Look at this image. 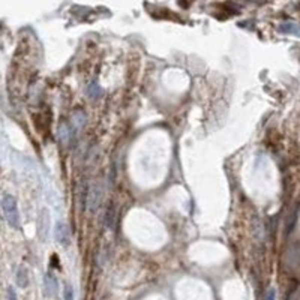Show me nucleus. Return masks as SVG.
I'll list each match as a JSON object with an SVG mask.
<instances>
[{"mask_svg":"<svg viewBox=\"0 0 300 300\" xmlns=\"http://www.w3.org/2000/svg\"><path fill=\"white\" fill-rule=\"evenodd\" d=\"M0 206H2V210H3L6 222L14 230H20L21 222H20V212H18V204H17L15 197L11 195V194H5L3 198H2Z\"/></svg>","mask_w":300,"mask_h":300,"instance_id":"nucleus-1","label":"nucleus"},{"mask_svg":"<svg viewBox=\"0 0 300 300\" xmlns=\"http://www.w3.org/2000/svg\"><path fill=\"white\" fill-rule=\"evenodd\" d=\"M102 195H104V189L99 183H95L90 189H89V198H87V206L92 212H96L98 207L101 206L102 201Z\"/></svg>","mask_w":300,"mask_h":300,"instance_id":"nucleus-2","label":"nucleus"},{"mask_svg":"<svg viewBox=\"0 0 300 300\" xmlns=\"http://www.w3.org/2000/svg\"><path fill=\"white\" fill-rule=\"evenodd\" d=\"M54 237L57 240L59 245L62 246H68L71 243V233H69V227L65 222H57L56 228H54Z\"/></svg>","mask_w":300,"mask_h":300,"instance_id":"nucleus-3","label":"nucleus"},{"mask_svg":"<svg viewBox=\"0 0 300 300\" xmlns=\"http://www.w3.org/2000/svg\"><path fill=\"white\" fill-rule=\"evenodd\" d=\"M48 231H50V213L45 209V210L41 212V216H39V221H38V233H39L42 242L48 240Z\"/></svg>","mask_w":300,"mask_h":300,"instance_id":"nucleus-4","label":"nucleus"},{"mask_svg":"<svg viewBox=\"0 0 300 300\" xmlns=\"http://www.w3.org/2000/svg\"><path fill=\"white\" fill-rule=\"evenodd\" d=\"M44 287H45V293L50 297H56L57 296V293H59V281L51 272H47L44 275Z\"/></svg>","mask_w":300,"mask_h":300,"instance_id":"nucleus-5","label":"nucleus"},{"mask_svg":"<svg viewBox=\"0 0 300 300\" xmlns=\"http://www.w3.org/2000/svg\"><path fill=\"white\" fill-rule=\"evenodd\" d=\"M104 225L107 230H113L114 225H116V207L113 203L108 204V207L105 209V213H104Z\"/></svg>","mask_w":300,"mask_h":300,"instance_id":"nucleus-6","label":"nucleus"},{"mask_svg":"<svg viewBox=\"0 0 300 300\" xmlns=\"http://www.w3.org/2000/svg\"><path fill=\"white\" fill-rule=\"evenodd\" d=\"M17 285L20 288H26L29 285V275L24 267H20L17 272Z\"/></svg>","mask_w":300,"mask_h":300,"instance_id":"nucleus-7","label":"nucleus"},{"mask_svg":"<svg viewBox=\"0 0 300 300\" xmlns=\"http://www.w3.org/2000/svg\"><path fill=\"white\" fill-rule=\"evenodd\" d=\"M279 32L282 33H291V35H297L300 36V27L294 23H282L279 26Z\"/></svg>","mask_w":300,"mask_h":300,"instance_id":"nucleus-8","label":"nucleus"},{"mask_svg":"<svg viewBox=\"0 0 300 300\" xmlns=\"http://www.w3.org/2000/svg\"><path fill=\"white\" fill-rule=\"evenodd\" d=\"M89 185H87V182L84 180L83 183H81V188H80V204H81V207L83 209H86V206H87V198H89Z\"/></svg>","mask_w":300,"mask_h":300,"instance_id":"nucleus-9","label":"nucleus"},{"mask_svg":"<svg viewBox=\"0 0 300 300\" xmlns=\"http://www.w3.org/2000/svg\"><path fill=\"white\" fill-rule=\"evenodd\" d=\"M87 95H89V98H90V99H99V98L102 96V89H101V86H99V84H96V83H92V84H89Z\"/></svg>","mask_w":300,"mask_h":300,"instance_id":"nucleus-10","label":"nucleus"},{"mask_svg":"<svg viewBox=\"0 0 300 300\" xmlns=\"http://www.w3.org/2000/svg\"><path fill=\"white\" fill-rule=\"evenodd\" d=\"M63 299L65 300H74V290L71 285H65V290H63Z\"/></svg>","mask_w":300,"mask_h":300,"instance_id":"nucleus-11","label":"nucleus"},{"mask_svg":"<svg viewBox=\"0 0 300 300\" xmlns=\"http://www.w3.org/2000/svg\"><path fill=\"white\" fill-rule=\"evenodd\" d=\"M8 300H18V297H17V293H15V290H14L12 287H9V288H8Z\"/></svg>","mask_w":300,"mask_h":300,"instance_id":"nucleus-12","label":"nucleus"},{"mask_svg":"<svg viewBox=\"0 0 300 300\" xmlns=\"http://www.w3.org/2000/svg\"><path fill=\"white\" fill-rule=\"evenodd\" d=\"M276 299V291L273 290V288H270L269 291H267V296H266V300H275Z\"/></svg>","mask_w":300,"mask_h":300,"instance_id":"nucleus-13","label":"nucleus"},{"mask_svg":"<svg viewBox=\"0 0 300 300\" xmlns=\"http://www.w3.org/2000/svg\"><path fill=\"white\" fill-rule=\"evenodd\" d=\"M0 203H2V201H0Z\"/></svg>","mask_w":300,"mask_h":300,"instance_id":"nucleus-14","label":"nucleus"}]
</instances>
